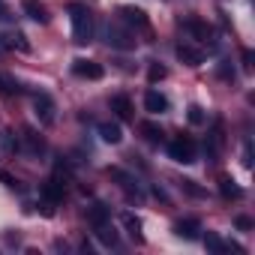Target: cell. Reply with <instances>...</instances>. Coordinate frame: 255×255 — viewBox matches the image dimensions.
I'll return each instance as SVG.
<instances>
[{
    "instance_id": "cb8c5ba5",
    "label": "cell",
    "mask_w": 255,
    "mask_h": 255,
    "mask_svg": "<svg viewBox=\"0 0 255 255\" xmlns=\"http://www.w3.org/2000/svg\"><path fill=\"white\" fill-rule=\"evenodd\" d=\"M96 237L102 240V246H117V231H111L108 225H102V228H96Z\"/></svg>"
},
{
    "instance_id": "4fadbf2b",
    "label": "cell",
    "mask_w": 255,
    "mask_h": 255,
    "mask_svg": "<svg viewBox=\"0 0 255 255\" xmlns=\"http://www.w3.org/2000/svg\"><path fill=\"white\" fill-rule=\"evenodd\" d=\"M111 111L120 117V120H132L135 117V111H132V102H129V96H111Z\"/></svg>"
},
{
    "instance_id": "8fae6325",
    "label": "cell",
    "mask_w": 255,
    "mask_h": 255,
    "mask_svg": "<svg viewBox=\"0 0 255 255\" xmlns=\"http://www.w3.org/2000/svg\"><path fill=\"white\" fill-rule=\"evenodd\" d=\"M117 12H120L123 24H132V27H147V15H144V9H138V6H120Z\"/></svg>"
},
{
    "instance_id": "83f0119b",
    "label": "cell",
    "mask_w": 255,
    "mask_h": 255,
    "mask_svg": "<svg viewBox=\"0 0 255 255\" xmlns=\"http://www.w3.org/2000/svg\"><path fill=\"white\" fill-rule=\"evenodd\" d=\"M219 78H225V81H228V78H234V66H231L228 60H222V63H219Z\"/></svg>"
},
{
    "instance_id": "3957f363",
    "label": "cell",
    "mask_w": 255,
    "mask_h": 255,
    "mask_svg": "<svg viewBox=\"0 0 255 255\" xmlns=\"http://www.w3.org/2000/svg\"><path fill=\"white\" fill-rule=\"evenodd\" d=\"M108 45L120 48V51H129V48H135V36H132V30H126L123 24L108 21Z\"/></svg>"
},
{
    "instance_id": "8992f818",
    "label": "cell",
    "mask_w": 255,
    "mask_h": 255,
    "mask_svg": "<svg viewBox=\"0 0 255 255\" xmlns=\"http://www.w3.org/2000/svg\"><path fill=\"white\" fill-rule=\"evenodd\" d=\"M168 105H171V102H168V96H165V93H159V90H153V87L144 93V108H147L150 114H165V111H168Z\"/></svg>"
},
{
    "instance_id": "9a60e30c",
    "label": "cell",
    "mask_w": 255,
    "mask_h": 255,
    "mask_svg": "<svg viewBox=\"0 0 255 255\" xmlns=\"http://www.w3.org/2000/svg\"><path fill=\"white\" fill-rule=\"evenodd\" d=\"M177 57L186 63V66H201V60H204V54L198 51V48H192V45H177Z\"/></svg>"
},
{
    "instance_id": "484cf974",
    "label": "cell",
    "mask_w": 255,
    "mask_h": 255,
    "mask_svg": "<svg viewBox=\"0 0 255 255\" xmlns=\"http://www.w3.org/2000/svg\"><path fill=\"white\" fill-rule=\"evenodd\" d=\"M180 186H183L192 198H201V195H204V189H201V186H195V180H180Z\"/></svg>"
},
{
    "instance_id": "7a4b0ae2",
    "label": "cell",
    "mask_w": 255,
    "mask_h": 255,
    "mask_svg": "<svg viewBox=\"0 0 255 255\" xmlns=\"http://www.w3.org/2000/svg\"><path fill=\"white\" fill-rule=\"evenodd\" d=\"M195 141L189 138V135H177V138H171L168 141V156L174 159V162H180V165H189V162H195Z\"/></svg>"
},
{
    "instance_id": "9c48e42d",
    "label": "cell",
    "mask_w": 255,
    "mask_h": 255,
    "mask_svg": "<svg viewBox=\"0 0 255 255\" xmlns=\"http://www.w3.org/2000/svg\"><path fill=\"white\" fill-rule=\"evenodd\" d=\"M96 132H99V138H102L105 144H120V141H123L120 126H117V123H111V120H102V123L96 126Z\"/></svg>"
},
{
    "instance_id": "d6986e66",
    "label": "cell",
    "mask_w": 255,
    "mask_h": 255,
    "mask_svg": "<svg viewBox=\"0 0 255 255\" xmlns=\"http://www.w3.org/2000/svg\"><path fill=\"white\" fill-rule=\"evenodd\" d=\"M186 30H189V33H195V36H198L201 42L213 36V30H210V24H204V21H198V18H189V21H186Z\"/></svg>"
},
{
    "instance_id": "4316f807",
    "label": "cell",
    "mask_w": 255,
    "mask_h": 255,
    "mask_svg": "<svg viewBox=\"0 0 255 255\" xmlns=\"http://www.w3.org/2000/svg\"><path fill=\"white\" fill-rule=\"evenodd\" d=\"M165 75H168V69H165V66H159V63H153V66H150V81H162Z\"/></svg>"
},
{
    "instance_id": "e0dca14e",
    "label": "cell",
    "mask_w": 255,
    "mask_h": 255,
    "mask_svg": "<svg viewBox=\"0 0 255 255\" xmlns=\"http://www.w3.org/2000/svg\"><path fill=\"white\" fill-rule=\"evenodd\" d=\"M204 246H207L213 255H225V252L231 249V243H225V240H222L219 234H213V231H207V234H204Z\"/></svg>"
},
{
    "instance_id": "44dd1931",
    "label": "cell",
    "mask_w": 255,
    "mask_h": 255,
    "mask_svg": "<svg viewBox=\"0 0 255 255\" xmlns=\"http://www.w3.org/2000/svg\"><path fill=\"white\" fill-rule=\"evenodd\" d=\"M219 192H222V198H234V201L243 198V189H240L231 177H222V180H219Z\"/></svg>"
},
{
    "instance_id": "7c38bea8",
    "label": "cell",
    "mask_w": 255,
    "mask_h": 255,
    "mask_svg": "<svg viewBox=\"0 0 255 255\" xmlns=\"http://www.w3.org/2000/svg\"><path fill=\"white\" fill-rule=\"evenodd\" d=\"M174 234L183 240H195L201 234V222L198 219H180V222H174Z\"/></svg>"
},
{
    "instance_id": "6da1fadb",
    "label": "cell",
    "mask_w": 255,
    "mask_h": 255,
    "mask_svg": "<svg viewBox=\"0 0 255 255\" xmlns=\"http://www.w3.org/2000/svg\"><path fill=\"white\" fill-rule=\"evenodd\" d=\"M69 18H72V42L87 45L93 39V12L84 3H69Z\"/></svg>"
},
{
    "instance_id": "30bf717a",
    "label": "cell",
    "mask_w": 255,
    "mask_h": 255,
    "mask_svg": "<svg viewBox=\"0 0 255 255\" xmlns=\"http://www.w3.org/2000/svg\"><path fill=\"white\" fill-rule=\"evenodd\" d=\"M120 225H123L126 231H129V237H132L135 243H141V240H144V234H141V219H138L135 213L123 210V213H120Z\"/></svg>"
},
{
    "instance_id": "f546056e",
    "label": "cell",
    "mask_w": 255,
    "mask_h": 255,
    "mask_svg": "<svg viewBox=\"0 0 255 255\" xmlns=\"http://www.w3.org/2000/svg\"><path fill=\"white\" fill-rule=\"evenodd\" d=\"M0 180H3V183H6L9 189H15V177H12L9 171H3V168H0Z\"/></svg>"
},
{
    "instance_id": "d4e9b609",
    "label": "cell",
    "mask_w": 255,
    "mask_h": 255,
    "mask_svg": "<svg viewBox=\"0 0 255 255\" xmlns=\"http://www.w3.org/2000/svg\"><path fill=\"white\" fill-rule=\"evenodd\" d=\"M0 147H3V150H18V141H15V135L9 132V129H3V132H0Z\"/></svg>"
},
{
    "instance_id": "52a82bcc",
    "label": "cell",
    "mask_w": 255,
    "mask_h": 255,
    "mask_svg": "<svg viewBox=\"0 0 255 255\" xmlns=\"http://www.w3.org/2000/svg\"><path fill=\"white\" fill-rule=\"evenodd\" d=\"M63 195H66V183H60L57 177H51V180L42 186V201L51 204V207H54L57 201H63Z\"/></svg>"
},
{
    "instance_id": "277c9868",
    "label": "cell",
    "mask_w": 255,
    "mask_h": 255,
    "mask_svg": "<svg viewBox=\"0 0 255 255\" xmlns=\"http://www.w3.org/2000/svg\"><path fill=\"white\" fill-rule=\"evenodd\" d=\"M72 75H78V78H90V81H99V78L105 75V69H102V63H96V60L78 57V60H72Z\"/></svg>"
},
{
    "instance_id": "ba28073f",
    "label": "cell",
    "mask_w": 255,
    "mask_h": 255,
    "mask_svg": "<svg viewBox=\"0 0 255 255\" xmlns=\"http://www.w3.org/2000/svg\"><path fill=\"white\" fill-rule=\"evenodd\" d=\"M222 123H216L213 126V132L207 135V141H204V150H207V156H210V162H216L219 159V150H222Z\"/></svg>"
},
{
    "instance_id": "ac0fdd59",
    "label": "cell",
    "mask_w": 255,
    "mask_h": 255,
    "mask_svg": "<svg viewBox=\"0 0 255 255\" xmlns=\"http://www.w3.org/2000/svg\"><path fill=\"white\" fill-rule=\"evenodd\" d=\"M24 12H27L33 21H39V24H48V9H45L42 3H36V0H27V3H24Z\"/></svg>"
},
{
    "instance_id": "ffe728a7",
    "label": "cell",
    "mask_w": 255,
    "mask_h": 255,
    "mask_svg": "<svg viewBox=\"0 0 255 255\" xmlns=\"http://www.w3.org/2000/svg\"><path fill=\"white\" fill-rule=\"evenodd\" d=\"M24 144H27V153H45V141L33 132V129H24Z\"/></svg>"
},
{
    "instance_id": "2e32d148",
    "label": "cell",
    "mask_w": 255,
    "mask_h": 255,
    "mask_svg": "<svg viewBox=\"0 0 255 255\" xmlns=\"http://www.w3.org/2000/svg\"><path fill=\"white\" fill-rule=\"evenodd\" d=\"M0 39H3V42H0V48H18V51H30V42L24 39V33H3V36H0Z\"/></svg>"
},
{
    "instance_id": "7402d4cb",
    "label": "cell",
    "mask_w": 255,
    "mask_h": 255,
    "mask_svg": "<svg viewBox=\"0 0 255 255\" xmlns=\"http://www.w3.org/2000/svg\"><path fill=\"white\" fill-rule=\"evenodd\" d=\"M0 93H6V96H15V93H21V84H18L12 75L0 72Z\"/></svg>"
},
{
    "instance_id": "603a6c76",
    "label": "cell",
    "mask_w": 255,
    "mask_h": 255,
    "mask_svg": "<svg viewBox=\"0 0 255 255\" xmlns=\"http://www.w3.org/2000/svg\"><path fill=\"white\" fill-rule=\"evenodd\" d=\"M138 129L144 132V138H147L150 144H159V141H162V129H159V126H156V123H141V126H138Z\"/></svg>"
},
{
    "instance_id": "5bb4252c",
    "label": "cell",
    "mask_w": 255,
    "mask_h": 255,
    "mask_svg": "<svg viewBox=\"0 0 255 255\" xmlns=\"http://www.w3.org/2000/svg\"><path fill=\"white\" fill-rule=\"evenodd\" d=\"M108 219H111V210L105 207V204H93L90 210H87V222L93 225V228H102V225H108Z\"/></svg>"
},
{
    "instance_id": "f1b7e54d",
    "label": "cell",
    "mask_w": 255,
    "mask_h": 255,
    "mask_svg": "<svg viewBox=\"0 0 255 255\" xmlns=\"http://www.w3.org/2000/svg\"><path fill=\"white\" fill-rule=\"evenodd\" d=\"M189 123H204V111L198 105H189Z\"/></svg>"
},
{
    "instance_id": "5b68a950",
    "label": "cell",
    "mask_w": 255,
    "mask_h": 255,
    "mask_svg": "<svg viewBox=\"0 0 255 255\" xmlns=\"http://www.w3.org/2000/svg\"><path fill=\"white\" fill-rule=\"evenodd\" d=\"M33 108H36V117L42 126H51L54 123V99L48 93H36L33 96Z\"/></svg>"
},
{
    "instance_id": "4dcf8cb0",
    "label": "cell",
    "mask_w": 255,
    "mask_h": 255,
    "mask_svg": "<svg viewBox=\"0 0 255 255\" xmlns=\"http://www.w3.org/2000/svg\"><path fill=\"white\" fill-rule=\"evenodd\" d=\"M237 228H240V231H249V228H252V222H249L246 216H240V219H237Z\"/></svg>"
}]
</instances>
